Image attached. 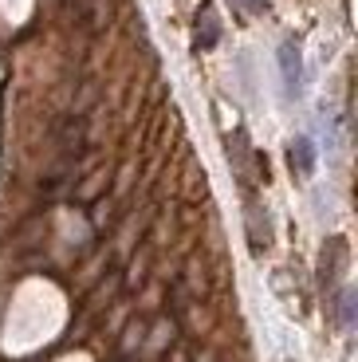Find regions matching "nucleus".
Listing matches in <instances>:
<instances>
[{"label": "nucleus", "mask_w": 358, "mask_h": 362, "mask_svg": "<svg viewBox=\"0 0 358 362\" xmlns=\"http://www.w3.org/2000/svg\"><path fill=\"white\" fill-rule=\"evenodd\" d=\"M279 79H284L287 99H299V90H304V55H299V47L291 40L279 47Z\"/></svg>", "instance_id": "1"}, {"label": "nucleus", "mask_w": 358, "mask_h": 362, "mask_svg": "<svg viewBox=\"0 0 358 362\" xmlns=\"http://www.w3.org/2000/svg\"><path fill=\"white\" fill-rule=\"evenodd\" d=\"M236 4H241L244 12H252V16H256V12H264V8H268V0H236Z\"/></svg>", "instance_id": "4"}, {"label": "nucleus", "mask_w": 358, "mask_h": 362, "mask_svg": "<svg viewBox=\"0 0 358 362\" xmlns=\"http://www.w3.org/2000/svg\"><path fill=\"white\" fill-rule=\"evenodd\" d=\"M287 162H291V170L296 173H315V146H311V138H296L291 142V150H287Z\"/></svg>", "instance_id": "2"}, {"label": "nucleus", "mask_w": 358, "mask_h": 362, "mask_svg": "<svg viewBox=\"0 0 358 362\" xmlns=\"http://www.w3.org/2000/svg\"><path fill=\"white\" fill-rule=\"evenodd\" d=\"M339 323L342 327L354 323V296H350V291H342V315H339Z\"/></svg>", "instance_id": "3"}]
</instances>
